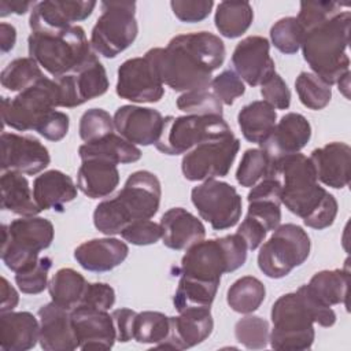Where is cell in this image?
Segmentation results:
<instances>
[{
    "mask_svg": "<svg viewBox=\"0 0 351 351\" xmlns=\"http://www.w3.org/2000/svg\"><path fill=\"white\" fill-rule=\"evenodd\" d=\"M267 176L281 184V203L303 223L313 229H325L335 222L337 200L318 184L313 162L296 152L271 162Z\"/></svg>",
    "mask_w": 351,
    "mask_h": 351,
    "instance_id": "6da1fadb",
    "label": "cell"
},
{
    "mask_svg": "<svg viewBox=\"0 0 351 351\" xmlns=\"http://www.w3.org/2000/svg\"><path fill=\"white\" fill-rule=\"evenodd\" d=\"M160 196V181L154 173L134 171L115 197L103 200L96 206L93 225L106 236L121 234L132 221L152 218L159 210Z\"/></svg>",
    "mask_w": 351,
    "mask_h": 351,
    "instance_id": "7a4b0ae2",
    "label": "cell"
},
{
    "mask_svg": "<svg viewBox=\"0 0 351 351\" xmlns=\"http://www.w3.org/2000/svg\"><path fill=\"white\" fill-rule=\"evenodd\" d=\"M350 25L351 12L341 11L303 33L300 48L304 60L330 86L350 73Z\"/></svg>",
    "mask_w": 351,
    "mask_h": 351,
    "instance_id": "3957f363",
    "label": "cell"
},
{
    "mask_svg": "<svg viewBox=\"0 0 351 351\" xmlns=\"http://www.w3.org/2000/svg\"><path fill=\"white\" fill-rule=\"evenodd\" d=\"M27 48L30 58L55 78L75 71L93 53L85 30L78 25L59 32L32 33Z\"/></svg>",
    "mask_w": 351,
    "mask_h": 351,
    "instance_id": "277c9868",
    "label": "cell"
},
{
    "mask_svg": "<svg viewBox=\"0 0 351 351\" xmlns=\"http://www.w3.org/2000/svg\"><path fill=\"white\" fill-rule=\"evenodd\" d=\"M247 251L245 241L237 233L203 239L186 248L177 271L180 276L221 281L223 273L234 271L245 263Z\"/></svg>",
    "mask_w": 351,
    "mask_h": 351,
    "instance_id": "5b68a950",
    "label": "cell"
},
{
    "mask_svg": "<svg viewBox=\"0 0 351 351\" xmlns=\"http://www.w3.org/2000/svg\"><path fill=\"white\" fill-rule=\"evenodd\" d=\"M53 225L41 217H21L1 226V261L18 273L38 261L40 251L52 244Z\"/></svg>",
    "mask_w": 351,
    "mask_h": 351,
    "instance_id": "8992f818",
    "label": "cell"
},
{
    "mask_svg": "<svg viewBox=\"0 0 351 351\" xmlns=\"http://www.w3.org/2000/svg\"><path fill=\"white\" fill-rule=\"evenodd\" d=\"M273 329L269 335L270 347L285 351L308 350L315 337L313 315L298 292L280 296L270 311Z\"/></svg>",
    "mask_w": 351,
    "mask_h": 351,
    "instance_id": "52a82bcc",
    "label": "cell"
},
{
    "mask_svg": "<svg viewBox=\"0 0 351 351\" xmlns=\"http://www.w3.org/2000/svg\"><path fill=\"white\" fill-rule=\"evenodd\" d=\"M144 58L151 63L162 84L176 92L207 89L211 84L213 71L173 40L166 48H151Z\"/></svg>",
    "mask_w": 351,
    "mask_h": 351,
    "instance_id": "ba28073f",
    "label": "cell"
},
{
    "mask_svg": "<svg viewBox=\"0 0 351 351\" xmlns=\"http://www.w3.org/2000/svg\"><path fill=\"white\" fill-rule=\"evenodd\" d=\"M232 129L219 115L165 117L163 128L155 147L166 155L186 154L196 145L232 134Z\"/></svg>",
    "mask_w": 351,
    "mask_h": 351,
    "instance_id": "9c48e42d",
    "label": "cell"
},
{
    "mask_svg": "<svg viewBox=\"0 0 351 351\" xmlns=\"http://www.w3.org/2000/svg\"><path fill=\"white\" fill-rule=\"evenodd\" d=\"M310 237L295 223L278 225L271 237L261 244L258 267L269 278H282L306 262L310 255Z\"/></svg>",
    "mask_w": 351,
    "mask_h": 351,
    "instance_id": "30bf717a",
    "label": "cell"
},
{
    "mask_svg": "<svg viewBox=\"0 0 351 351\" xmlns=\"http://www.w3.org/2000/svg\"><path fill=\"white\" fill-rule=\"evenodd\" d=\"M92 33L90 47L104 58H115L129 48L138 33L134 1H103Z\"/></svg>",
    "mask_w": 351,
    "mask_h": 351,
    "instance_id": "8fae6325",
    "label": "cell"
},
{
    "mask_svg": "<svg viewBox=\"0 0 351 351\" xmlns=\"http://www.w3.org/2000/svg\"><path fill=\"white\" fill-rule=\"evenodd\" d=\"M56 107H59L58 84L55 80L44 77L15 97H3V123L19 132L34 130L38 122Z\"/></svg>",
    "mask_w": 351,
    "mask_h": 351,
    "instance_id": "7c38bea8",
    "label": "cell"
},
{
    "mask_svg": "<svg viewBox=\"0 0 351 351\" xmlns=\"http://www.w3.org/2000/svg\"><path fill=\"white\" fill-rule=\"evenodd\" d=\"M191 200L199 215L214 230L233 228L241 217V196L234 186L225 181L215 178L203 181L192 189Z\"/></svg>",
    "mask_w": 351,
    "mask_h": 351,
    "instance_id": "4fadbf2b",
    "label": "cell"
},
{
    "mask_svg": "<svg viewBox=\"0 0 351 351\" xmlns=\"http://www.w3.org/2000/svg\"><path fill=\"white\" fill-rule=\"evenodd\" d=\"M240 140L232 133L218 140L204 141L188 151L181 162V170L188 181H206L228 176Z\"/></svg>",
    "mask_w": 351,
    "mask_h": 351,
    "instance_id": "5bb4252c",
    "label": "cell"
},
{
    "mask_svg": "<svg viewBox=\"0 0 351 351\" xmlns=\"http://www.w3.org/2000/svg\"><path fill=\"white\" fill-rule=\"evenodd\" d=\"M59 89V107H78L104 95L110 88L107 71L95 53L75 71L53 78Z\"/></svg>",
    "mask_w": 351,
    "mask_h": 351,
    "instance_id": "9a60e30c",
    "label": "cell"
},
{
    "mask_svg": "<svg viewBox=\"0 0 351 351\" xmlns=\"http://www.w3.org/2000/svg\"><path fill=\"white\" fill-rule=\"evenodd\" d=\"M115 92L133 103H156L163 97L165 89L154 67L143 56L128 59L118 67Z\"/></svg>",
    "mask_w": 351,
    "mask_h": 351,
    "instance_id": "2e32d148",
    "label": "cell"
},
{
    "mask_svg": "<svg viewBox=\"0 0 351 351\" xmlns=\"http://www.w3.org/2000/svg\"><path fill=\"white\" fill-rule=\"evenodd\" d=\"M51 162L44 144L33 136L1 133V170H14L34 176L43 171Z\"/></svg>",
    "mask_w": 351,
    "mask_h": 351,
    "instance_id": "e0dca14e",
    "label": "cell"
},
{
    "mask_svg": "<svg viewBox=\"0 0 351 351\" xmlns=\"http://www.w3.org/2000/svg\"><path fill=\"white\" fill-rule=\"evenodd\" d=\"M96 1L85 0H44L36 3L30 11L32 33L59 32L86 19L95 10Z\"/></svg>",
    "mask_w": 351,
    "mask_h": 351,
    "instance_id": "ac0fdd59",
    "label": "cell"
},
{
    "mask_svg": "<svg viewBox=\"0 0 351 351\" xmlns=\"http://www.w3.org/2000/svg\"><path fill=\"white\" fill-rule=\"evenodd\" d=\"M232 64L236 74L251 86L261 85L276 71L270 56V43L262 36H248L233 49Z\"/></svg>",
    "mask_w": 351,
    "mask_h": 351,
    "instance_id": "d6986e66",
    "label": "cell"
},
{
    "mask_svg": "<svg viewBox=\"0 0 351 351\" xmlns=\"http://www.w3.org/2000/svg\"><path fill=\"white\" fill-rule=\"evenodd\" d=\"M71 322L81 350H110L117 341V332L107 310L75 306Z\"/></svg>",
    "mask_w": 351,
    "mask_h": 351,
    "instance_id": "ffe728a7",
    "label": "cell"
},
{
    "mask_svg": "<svg viewBox=\"0 0 351 351\" xmlns=\"http://www.w3.org/2000/svg\"><path fill=\"white\" fill-rule=\"evenodd\" d=\"M112 119L119 136L134 145L155 144L163 128V117L158 110L133 104L121 106Z\"/></svg>",
    "mask_w": 351,
    "mask_h": 351,
    "instance_id": "44dd1931",
    "label": "cell"
},
{
    "mask_svg": "<svg viewBox=\"0 0 351 351\" xmlns=\"http://www.w3.org/2000/svg\"><path fill=\"white\" fill-rule=\"evenodd\" d=\"M214 321L210 308H188L170 317L167 337L156 348L185 350L204 341L213 332Z\"/></svg>",
    "mask_w": 351,
    "mask_h": 351,
    "instance_id": "7402d4cb",
    "label": "cell"
},
{
    "mask_svg": "<svg viewBox=\"0 0 351 351\" xmlns=\"http://www.w3.org/2000/svg\"><path fill=\"white\" fill-rule=\"evenodd\" d=\"M311 137L310 122L298 112H288L274 125L270 134L259 144L273 160L303 149Z\"/></svg>",
    "mask_w": 351,
    "mask_h": 351,
    "instance_id": "603a6c76",
    "label": "cell"
},
{
    "mask_svg": "<svg viewBox=\"0 0 351 351\" xmlns=\"http://www.w3.org/2000/svg\"><path fill=\"white\" fill-rule=\"evenodd\" d=\"M70 311L52 300L38 308V343L43 350L71 351L78 348Z\"/></svg>",
    "mask_w": 351,
    "mask_h": 351,
    "instance_id": "cb8c5ba5",
    "label": "cell"
},
{
    "mask_svg": "<svg viewBox=\"0 0 351 351\" xmlns=\"http://www.w3.org/2000/svg\"><path fill=\"white\" fill-rule=\"evenodd\" d=\"M310 160L315 169L317 180L324 185L341 189L351 178V148L346 143L333 141L311 152Z\"/></svg>",
    "mask_w": 351,
    "mask_h": 351,
    "instance_id": "d4e9b609",
    "label": "cell"
},
{
    "mask_svg": "<svg viewBox=\"0 0 351 351\" xmlns=\"http://www.w3.org/2000/svg\"><path fill=\"white\" fill-rule=\"evenodd\" d=\"M129 247L114 237L92 239L74 250V259L88 271H110L119 266L128 256Z\"/></svg>",
    "mask_w": 351,
    "mask_h": 351,
    "instance_id": "484cf974",
    "label": "cell"
},
{
    "mask_svg": "<svg viewBox=\"0 0 351 351\" xmlns=\"http://www.w3.org/2000/svg\"><path fill=\"white\" fill-rule=\"evenodd\" d=\"M162 243L170 250H186L206 236V228L197 217L182 207L167 210L160 218Z\"/></svg>",
    "mask_w": 351,
    "mask_h": 351,
    "instance_id": "4316f807",
    "label": "cell"
},
{
    "mask_svg": "<svg viewBox=\"0 0 351 351\" xmlns=\"http://www.w3.org/2000/svg\"><path fill=\"white\" fill-rule=\"evenodd\" d=\"M33 196L40 210L62 213L64 206L77 197V186L71 177L60 170H48L33 181Z\"/></svg>",
    "mask_w": 351,
    "mask_h": 351,
    "instance_id": "83f0119b",
    "label": "cell"
},
{
    "mask_svg": "<svg viewBox=\"0 0 351 351\" xmlns=\"http://www.w3.org/2000/svg\"><path fill=\"white\" fill-rule=\"evenodd\" d=\"M40 322L29 311H7L0 315V348L27 351L38 341Z\"/></svg>",
    "mask_w": 351,
    "mask_h": 351,
    "instance_id": "f1b7e54d",
    "label": "cell"
},
{
    "mask_svg": "<svg viewBox=\"0 0 351 351\" xmlns=\"http://www.w3.org/2000/svg\"><path fill=\"white\" fill-rule=\"evenodd\" d=\"M118 184L119 171L115 163L97 158L82 160L77 173V185L88 197H106L115 191Z\"/></svg>",
    "mask_w": 351,
    "mask_h": 351,
    "instance_id": "f546056e",
    "label": "cell"
},
{
    "mask_svg": "<svg viewBox=\"0 0 351 351\" xmlns=\"http://www.w3.org/2000/svg\"><path fill=\"white\" fill-rule=\"evenodd\" d=\"M1 208L21 217H34L41 210L37 206L29 181L22 173L7 170L0 178Z\"/></svg>",
    "mask_w": 351,
    "mask_h": 351,
    "instance_id": "4dcf8cb0",
    "label": "cell"
},
{
    "mask_svg": "<svg viewBox=\"0 0 351 351\" xmlns=\"http://www.w3.org/2000/svg\"><path fill=\"white\" fill-rule=\"evenodd\" d=\"M78 155L81 160L97 158L115 165H121L137 162L141 158V151L122 136L111 133L100 140L80 145Z\"/></svg>",
    "mask_w": 351,
    "mask_h": 351,
    "instance_id": "1f68e13d",
    "label": "cell"
},
{
    "mask_svg": "<svg viewBox=\"0 0 351 351\" xmlns=\"http://www.w3.org/2000/svg\"><path fill=\"white\" fill-rule=\"evenodd\" d=\"M276 108L265 100L248 103L237 115V123L244 138L255 144H261L270 134L276 125Z\"/></svg>",
    "mask_w": 351,
    "mask_h": 351,
    "instance_id": "d6a6232c",
    "label": "cell"
},
{
    "mask_svg": "<svg viewBox=\"0 0 351 351\" xmlns=\"http://www.w3.org/2000/svg\"><path fill=\"white\" fill-rule=\"evenodd\" d=\"M221 281L200 280L191 276H180L173 304L178 313L188 308H210L215 299Z\"/></svg>",
    "mask_w": 351,
    "mask_h": 351,
    "instance_id": "836d02e7",
    "label": "cell"
},
{
    "mask_svg": "<svg viewBox=\"0 0 351 351\" xmlns=\"http://www.w3.org/2000/svg\"><path fill=\"white\" fill-rule=\"evenodd\" d=\"M171 40L192 52L211 71L219 69L225 60L226 49L223 41L210 32L178 34Z\"/></svg>",
    "mask_w": 351,
    "mask_h": 351,
    "instance_id": "e575fe53",
    "label": "cell"
},
{
    "mask_svg": "<svg viewBox=\"0 0 351 351\" xmlns=\"http://www.w3.org/2000/svg\"><path fill=\"white\" fill-rule=\"evenodd\" d=\"M311 293L324 304L347 306L348 291V271L343 269L321 270L315 273L308 284H306Z\"/></svg>",
    "mask_w": 351,
    "mask_h": 351,
    "instance_id": "d590c367",
    "label": "cell"
},
{
    "mask_svg": "<svg viewBox=\"0 0 351 351\" xmlns=\"http://www.w3.org/2000/svg\"><path fill=\"white\" fill-rule=\"evenodd\" d=\"M254 19V10L248 1H221L214 15L215 27L226 38L244 34Z\"/></svg>",
    "mask_w": 351,
    "mask_h": 351,
    "instance_id": "8d00e7d4",
    "label": "cell"
},
{
    "mask_svg": "<svg viewBox=\"0 0 351 351\" xmlns=\"http://www.w3.org/2000/svg\"><path fill=\"white\" fill-rule=\"evenodd\" d=\"M86 284L81 273L71 267H62L48 282V292L53 303L73 310L80 303Z\"/></svg>",
    "mask_w": 351,
    "mask_h": 351,
    "instance_id": "74e56055",
    "label": "cell"
},
{
    "mask_svg": "<svg viewBox=\"0 0 351 351\" xmlns=\"http://www.w3.org/2000/svg\"><path fill=\"white\" fill-rule=\"evenodd\" d=\"M266 296V288L261 280L252 276L237 278L226 292L229 307L240 314H251L259 308Z\"/></svg>",
    "mask_w": 351,
    "mask_h": 351,
    "instance_id": "f35d334b",
    "label": "cell"
},
{
    "mask_svg": "<svg viewBox=\"0 0 351 351\" xmlns=\"http://www.w3.org/2000/svg\"><path fill=\"white\" fill-rule=\"evenodd\" d=\"M45 75L40 69V64L30 56L27 58H16L10 62L1 71L0 81L3 88L11 92H22Z\"/></svg>",
    "mask_w": 351,
    "mask_h": 351,
    "instance_id": "ab89813d",
    "label": "cell"
},
{
    "mask_svg": "<svg viewBox=\"0 0 351 351\" xmlns=\"http://www.w3.org/2000/svg\"><path fill=\"white\" fill-rule=\"evenodd\" d=\"M170 330V317L159 311L137 313L133 325V340L141 344L158 346Z\"/></svg>",
    "mask_w": 351,
    "mask_h": 351,
    "instance_id": "60d3db41",
    "label": "cell"
},
{
    "mask_svg": "<svg viewBox=\"0 0 351 351\" xmlns=\"http://www.w3.org/2000/svg\"><path fill=\"white\" fill-rule=\"evenodd\" d=\"M295 88L300 103L310 110L325 108L332 99V89L314 73L302 71L295 81Z\"/></svg>",
    "mask_w": 351,
    "mask_h": 351,
    "instance_id": "b9f144b4",
    "label": "cell"
},
{
    "mask_svg": "<svg viewBox=\"0 0 351 351\" xmlns=\"http://www.w3.org/2000/svg\"><path fill=\"white\" fill-rule=\"evenodd\" d=\"M271 167V159L262 148L247 149L236 170V180L241 186L252 188L261 180L267 177Z\"/></svg>",
    "mask_w": 351,
    "mask_h": 351,
    "instance_id": "7bdbcfd3",
    "label": "cell"
},
{
    "mask_svg": "<svg viewBox=\"0 0 351 351\" xmlns=\"http://www.w3.org/2000/svg\"><path fill=\"white\" fill-rule=\"evenodd\" d=\"M269 322L258 315H247L234 325L236 340L248 350H262L269 343Z\"/></svg>",
    "mask_w": 351,
    "mask_h": 351,
    "instance_id": "ee69618b",
    "label": "cell"
},
{
    "mask_svg": "<svg viewBox=\"0 0 351 351\" xmlns=\"http://www.w3.org/2000/svg\"><path fill=\"white\" fill-rule=\"evenodd\" d=\"M303 29L295 16L278 19L270 29L271 44L285 55H293L300 49Z\"/></svg>",
    "mask_w": 351,
    "mask_h": 351,
    "instance_id": "f6af8a7d",
    "label": "cell"
},
{
    "mask_svg": "<svg viewBox=\"0 0 351 351\" xmlns=\"http://www.w3.org/2000/svg\"><path fill=\"white\" fill-rule=\"evenodd\" d=\"M176 104L178 110L186 114L222 117V103L208 88L185 92L177 99Z\"/></svg>",
    "mask_w": 351,
    "mask_h": 351,
    "instance_id": "bcb514c9",
    "label": "cell"
},
{
    "mask_svg": "<svg viewBox=\"0 0 351 351\" xmlns=\"http://www.w3.org/2000/svg\"><path fill=\"white\" fill-rule=\"evenodd\" d=\"M114 130V119L103 108H89L80 118V137L85 143L100 140Z\"/></svg>",
    "mask_w": 351,
    "mask_h": 351,
    "instance_id": "7dc6e473",
    "label": "cell"
},
{
    "mask_svg": "<svg viewBox=\"0 0 351 351\" xmlns=\"http://www.w3.org/2000/svg\"><path fill=\"white\" fill-rule=\"evenodd\" d=\"M52 267L49 256H41L36 263L15 273V282L22 293L37 295L48 287V271Z\"/></svg>",
    "mask_w": 351,
    "mask_h": 351,
    "instance_id": "c3c4849f",
    "label": "cell"
},
{
    "mask_svg": "<svg viewBox=\"0 0 351 351\" xmlns=\"http://www.w3.org/2000/svg\"><path fill=\"white\" fill-rule=\"evenodd\" d=\"M343 7H348V4L337 1H302L296 19L303 32H306L337 15L343 11Z\"/></svg>",
    "mask_w": 351,
    "mask_h": 351,
    "instance_id": "681fc988",
    "label": "cell"
},
{
    "mask_svg": "<svg viewBox=\"0 0 351 351\" xmlns=\"http://www.w3.org/2000/svg\"><path fill=\"white\" fill-rule=\"evenodd\" d=\"M211 92L221 100L222 104L232 106L233 101L244 95L245 86L243 80L234 70L226 69L211 80Z\"/></svg>",
    "mask_w": 351,
    "mask_h": 351,
    "instance_id": "f907efd6",
    "label": "cell"
},
{
    "mask_svg": "<svg viewBox=\"0 0 351 351\" xmlns=\"http://www.w3.org/2000/svg\"><path fill=\"white\" fill-rule=\"evenodd\" d=\"M248 200L247 215L259 221L267 232L274 230L281 222V200L266 199V197H254Z\"/></svg>",
    "mask_w": 351,
    "mask_h": 351,
    "instance_id": "816d5d0a",
    "label": "cell"
},
{
    "mask_svg": "<svg viewBox=\"0 0 351 351\" xmlns=\"http://www.w3.org/2000/svg\"><path fill=\"white\" fill-rule=\"evenodd\" d=\"M121 236L130 244L149 245L162 239V228L151 219H136L123 228Z\"/></svg>",
    "mask_w": 351,
    "mask_h": 351,
    "instance_id": "f5cc1de1",
    "label": "cell"
},
{
    "mask_svg": "<svg viewBox=\"0 0 351 351\" xmlns=\"http://www.w3.org/2000/svg\"><path fill=\"white\" fill-rule=\"evenodd\" d=\"M261 95L266 103L277 110H287L291 104V90L276 71L261 84Z\"/></svg>",
    "mask_w": 351,
    "mask_h": 351,
    "instance_id": "db71d44e",
    "label": "cell"
},
{
    "mask_svg": "<svg viewBox=\"0 0 351 351\" xmlns=\"http://www.w3.org/2000/svg\"><path fill=\"white\" fill-rule=\"evenodd\" d=\"M170 7L174 15L185 23H195L206 19L213 7V0H171Z\"/></svg>",
    "mask_w": 351,
    "mask_h": 351,
    "instance_id": "11a10c76",
    "label": "cell"
},
{
    "mask_svg": "<svg viewBox=\"0 0 351 351\" xmlns=\"http://www.w3.org/2000/svg\"><path fill=\"white\" fill-rule=\"evenodd\" d=\"M115 303V291L106 282H88L77 306H86L99 310H110Z\"/></svg>",
    "mask_w": 351,
    "mask_h": 351,
    "instance_id": "9f6ffc18",
    "label": "cell"
},
{
    "mask_svg": "<svg viewBox=\"0 0 351 351\" xmlns=\"http://www.w3.org/2000/svg\"><path fill=\"white\" fill-rule=\"evenodd\" d=\"M69 115L62 111H51L36 126V132L49 141L62 140L69 132Z\"/></svg>",
    "mask_w": 351,
    "mask_h": 351,
    "instance_id": "6f0895ef",
    "label": "cell"
},
{
    "mask_svg": "<svg viewBox=\"0 0 351 351\" xmlns=\"http://www.w3.org/2000/svg\"><path fill=\"white\" fill-rule=\"evenodd\" d=\"M296 292L300 295V298L303 299V302L308 307V310H310V313L313 315L314 324H318V325L325 326V328H329V326L335 325V322H336V313L333 311V308L330 306H326L322 302H319L311 293V291L307 288L306 284L299 287Z\"/></svg>",
    "mask_w": 351,
    "mask_h": 351,
    "instance_id": "680465c9",
    "label": "cell"
},
{
    "mask_svg": "<svg viewBox=\"0 0 351 351\" xmlns=\"http://www.w3.org/2000/svg\"><path fill=\"white\" fill-rule=\"evenodd\" d=\"M236 233L245 241L247 248L250 251H254L258 247H261V244L263 243V240L267 234V230L265 229V226L259 221L247 215L243 219V222L240 223Z\"/></svg>",
    "mask_w": 351,
    "mask_h": 351,
    "instance_id": "91938a15",
    "label": "cell"
},
{
    "mask_svg": "<svg viewBox=\"0 0 351 351\" xmlns=\"http://www.w3.org/2000/svg\"><path fill=\"white\" fill-rule=\"evenodd\" d=\"M136 314V311L125 307L117 308L111 313L117 332V341L126 343L129 340H133V325Z\"/></svg>",
    "mask_w": 351,
    "mask_h": 351,
    "instance_id": "94428289",
    "label": "cell"
},
{
    "mask_svg": "<svg viewBox=\"0 0 351 351\" xmlns=\"http://www.w3.org/2000/svg\"><path fill=\"white\" fill-rule=\"evenodd\" d=\"M0 295H1V304H0V311L7 313L12 311L18 302H19V295L16 289L8 282L5 277H1V288H0Z\"/></svg>",
    "mask_w": 351,
    "mask_h": 351,
    "instance_id": "6125c7cd",
    "label": "cell"
},
{
    "mask_svg": "<svg viewBox=\"0 0 351 351\" xmlns=\"http://www.w3.org/2000/svg\"><path fill=\"white\" fill-rule=\"evenodd\" d=\"M34 1H21V0H0V16L4 18L10 14L23 15L27 11H32Z\"/></svg>",
    "mask_w": 351,
    "mask_h": 351,
    "instance_id": "be15d7a7",
    "label": "cell"
},
{
    "mask_svg": "<svg viewBox=\"0 0 351 351\" xmlns=\"http://www.w3.org/2000/svg\"><path fill=\"white\" fill-rule=\"evenodd\" d=\"M16 41V29L7 22L0 23V49L1 52H8L14 48Z\"/></svg>",
    "mask_w": 351,
    "mask_h": 351,
    "instance_id": "e7e4bbea",
    "label": "cell"
},
{
    "mask_svg": "<svg viewBox=\"0 0 351 351\" xmlns=\"http://www.w3.org/2000/svg\"><path fill=\"white\" fill-rule=\"evenodd\" d=\"M348 82H350V73H347V74L337 82L339 90H341L346 97H348Z\"/></svg>",
    "mask_w": 351,
    "mask_h": 351,
    "instance_id": "03108f58",
    "label": "cell"
}]
</instances>
